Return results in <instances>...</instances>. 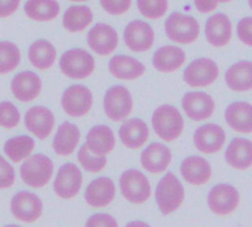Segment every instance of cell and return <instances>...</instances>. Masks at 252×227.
<instances>
[{
	"label": "cell",
	"instance_id": "40",
	"mask_svg": "<svg viewBox=\"0 0 252 227\" xmlns=\"http://www.w3.org/2000/svg\"><path fill=\"white\" fill-rule=\"evenodd\" d=\"M13 183L15 170L3 157H0V189H9Z\"/></svg>",
	"mask_w": 252,
	"mask_h": 227
},
{
	"label": "cell",
	"instance_id": "38",
	"mask_svg": "<svg viewBox=\"0 0 252 227\" xmlns=\"http://www.w3.org/2000/svg\"><path fill=\"white\" fill-rule=\"evenodd\" d=\"M21 114L18 108L7 100L0 102V127L3 129H13L19 124Z\"/></svg>",
	"mask_w": 252,
	"mask_h": 227
},
{
	"label": "cell",
	"instance_id": "42",
	"mask_svg": "<svg viewBox=\"0 0 252 227\" xmlns=\"http://www.w3.org/2000/svg\"><path fill=\"white\" fill-rule=\"evenodd\" d=\"M86 226L89 227H117L118 223L114 217H111L109 214H94L92 216L87 222Z\"/></svg>",
	"mask_w": 252,
	"mask_h": 227
},
{
	"label": "cell",
	"instance_id": "4",
	"mask_svg": "<svg viewBox=\"0 0 252 227\" xmlns=\"http://www.w3.org/2000/svg\"><path fill=\"white\" fill-rule=\"evenodd\" d=\"M21 179L25 185L34 189L44 188L53 174V162L43 154L30 155L21 165Z\"/></svg>",
	"mask_w": 252,
	"mask_h": 227
},
{
	"label": "cell",
	"instance_id": "32",
	"mask_svg": "<svg viewBox=\"0 0 252 227\" xmlns=\"http://www.w3.org/2000/svg\"><path fill=\"white\" fill-rule=\"evenodd\" d=\"M28 59L37 69H49L56 61V49L47 40H35L28 49Z\"/></svg>",
	"mask_w": 252,
	"mask_h": 227
},
{
	"label": "cell",
	"instance_id": "17",
	"mask_svg": "<svg viewBox=\"0 0 252 227\" xmlns=\"http://www.w3.org/2000/svg\"><path fill=\"white\" fill-rule=\"evenodd\" d=\"M233 34V25L230 18L223 13L211 15L205 22V38L214 47H224L230 43Z\"/></svg>",
	"mask_w": 252,
	"mask_h": 227
},
{
	"label": "cell",
	"instance_id": "23",
	"mask_svg": "<svg viewBox=\"0 0 252 227\" xmlns=\"http://www.w3.org/2000/svg\"><path fill=\"white\" fill-rule=\"evenodd\" d=\"M186 62V53L179 46H162L155 50L152 65L158 72L171 74L179 71Z\"/></svg>",
	"mask_w": 252,
	"mask_h": 227
},
{
	"label": "cell",
	"instance_id": "43",
	"mask_svg": "<svg viewBox=\"0 0 252 227\" xmlns=\"http://www.w3.org/2000/svg\"><path fill=\"white\" fill-rule=\"evenodd\" d=\"M21 0H0V18L13 15L19 7Z\"/></svg>",
	"mask_w": 252,
	"mask_h": 227
},
{
	"label": "cell",
	"instance_id": "3",
	"mask_svg": "<svg viewBox=\"0 0 252 227\" xmlns=\"http://www.w3.org/2000/svg\"><path fill=\"white\" fill-rule=\"evenodd\" d=\"M165 35L179 44H192L198 40L201 32V25L192 15L173 12L168 15L164 24Z\"/></svg>",
	"mask_w": 252,
	"mask_h": 227
},
{
	"label": "cell",
	"instance_id": "13",
	"mask_svg": "<svg viewBox=\"0 0 252 227\" xmlns=\"http://www.w3.org/2000/svg\"><path fill=\"white\" fill-rule=\"evenodd\" d=\"M81 185H83L81 170L75 164L66 162L58 170L56 179L53 182V191L59 198L71 199L78 195V192L81 191Z\"/></svg>",
	"mask_w": 252,
	"mask_h": 227
},
{
	"label": "cell",
	"instance_id": "5",
	"mask_svg": "<svg viewBox=\"0 0 252 227\" xmlns=\"http://www.w3.org/2000/svg\"><path fill=\"white\" fill-rule=\"evenodd\" d=\"M120 189L126 201L134 205H142L149 201L152 188L149 179L139 170H126L120 177Z\"/></svg>",
	"mask_w": 252,
	"mask_h": 227
},
{
	"label": "cell",
	"instance_id": "24",
	"mask_svg": "<svg viewBox=\"0 0 252 227\" xmlns=\"http://www.w3.org/2000/svg\"><path fill=\"white\" fill-rule=\"evenodd\" d=\"M109 72L120 80H137L146 72V66L143 62H140L136 58L127 56V55H115L111 58L108 64Z\"/></svg>",
	"mask_w": 252,
	"mask_h": 227
},
{
	"label": "cell",
	"instance_id": "15",
	"mask_svg": "<svg viewBox=\"0 0 252 227\" xmlns=\"http://www.w3.org/2000/svg\"><path fill=\"white\" fill-rule=\"evenodd\" d=\"M182 108L192 121H205L213 117L216 102L205 92H188L182 99Z\"/></svg>",
	"mask_w": 252,
	"mask_h": 227
},
{
	"label": "cell",
	"instance_id": "2",
	"mask_svg": "<svg viewBox=\"0 0 252 227\" xmlns=\"http://www.w3.org/2000/svg\"><path fill=\"white\" fill-rule=\"evenodd\" d=\"M155 201L162 216L176 213L185 202V188L174 173H167L157 185Z\"/></svg>",
	"mask_w": 252,
	"mask_h": 227
},
{
	"label": "cell",
	"instance_id": "8",
	"mask_svg": "<svg viewBox=\"0 0 252 227\" xmlns=\"http://www.w3.org/2000/svg\"><path fill=\"white\" fill-rule=\"evenodd\" d=\"M220 68L216 61L210 58H198L192 61L183 71V80L189 87H208L219 78Z\"/></svg>",
	"mask_w": 252,
	"mask_h": 227
},
{
	"label": "cell",
	"instance_id": "6",
	"mask_svg": "<svg viewBox=\"0 0 252 227\" xmlns=\"http://www.w3.org/2000/svg\"><path fill=\"white\" fill-rule=\"evenodd\" d=\"M59 68L66 77L74 80H83L93 74L96 62L87 50L71 49L61 56Z\"/></svg>",
	"mask_w": 252,
	"mask_h": 227
},
{
	"label": "cell",
	"instance_id": "45",
	"mask_svg": "<svg viewBox=\"0 0 252 227\" xmlns=\"http://www.w3.org/2000/svg\"><path fill=\"white\" fill-rule=\"evenodd\" d=\"M127 226L131 227V226H145L148 227L146 223H143V222H130V223H127Z\"/></svg>",
	"mask_w": 252,
	"mask_h": 227
},
{
	"label": "cell",
	"instance_id": "34",
	"mask_svg": "<svg viewBox=\"0 0 252 227\" xmlns=\"http://www.w3.org/2000/svg\"><path fill=\"white\" fill-rule=\"evenodd\" d=\"M34 139L25 134L21 136H15L10 137L9 140H6L4 143V154L13 161V162H21L22 160L28 158L32 151H34Z\"/></svg>",
	"mask_w": 252,
	"mask_h": 227
},
{
	"label": "cell",
	"instance_id": "37",
	"mask_svg": "<svg viewBox=\"0 0 252 227\" xmlns=\"http://www.w3.org/2000/svg\"><path fill=\"white\" fill-rule=\"evenodd\" d=\"M136 3L139 12L152 21L161 19L168 10V0H136Z\"/></svg>",
	"mask_w": 252,
	"mask_h": 227
},
{
	"label": "cell",
	"instance_id": "1",
	"mask_svg": "<svg viewBox=\"0 0 252 227\" xmlns=\"http://www.w3.org/2000/svg\"><path fill=\"white\" fill-rule=\"evenodd\" d=\"M152 129L164 142L177 140L185 130L182 112L173 105H161L152 114Z\"/></svg>",
	"mask_w": 252,
	"mask_h": 227
},
{
	"label": "cell",
	"instance_id": "11",
	"mask_svg": "<svg viewBox=\"0 0 252 227\" xmlns=\"http://www.w3.org/2000/svg\"><path fill=\"white\" fill-rule=\"evenodd\" d=\"M155 41V31L151 24L134 19L127 24L124 28V43L126 46L136 53L148 52Z\"/></svg>",
	"mask_w": 252,
	"mask_h": 227
},
{
	"label": "cell",
	"instance_id": "16",
	"mask_svg": "<svg viewBox=\"0 0 252 227\" xmlns=\"http://www.w3.org/2000/svg\"><path fill=\"white\" fill-rule=\"evenodd\" d=\"M118 43L120 38L117 30L108 24H96L94 27L90 28L87 34L89 47L100 56L111 55L118 47Z\"/></svg>",
	"mask_w": 252,
	"mask_h": 227
},
{
	"label": "cell",
	"instance_id": "19",
	"mask_svg": "<svg viewBox=\"0 0 252 227\" xmlns=\"http://www.w3.org/2000/svg\"><path fill=\"white\" fill-rule=\"evenodd\" d=\"M180 174L185 182L192 186H202L211 180L213 168L204 157H188L180 164Z\"/></svg>",
	"mask_w": 252,
	"mask_h": 227
},
{
	"label": "cell",
	"instance_id": "9",
	"mask_svg": "<svg viewBox=\"0 0 252 227\" xmlns=\"http://www.w3.org/2000/svg\"><path fill=\"white\" fill-rule=\"evenodd\" d=\"M208 208L217 216H230L241 204V195L233 185L220 183L216 185L207 196Z\"/></svg>",
	"mask_w": 252,
	"mask_h": 227
},
{
	"label": "cell",
	"instance_id": "26",
	"mask_svg": "<svg viewBox=\"0 0 252 227\" xmlns=\"http://www.w3.org/2000/svg\"><path fill=\"white\" fill-rule=\"evenodd\" d=\"M226 123L232 130L242 134L252 133V105L244 100L230 103L224 111Z\"/></svg>",
	"mask_w": 252,
	"mask_h": 227
},
{
	"label": "cell",
	"instance_id": "46",
	"mask_svg": "<svg viewBox=\"0 0 252 227\" xmlns=\"http://www.w3.org/2000/svg\"><path fill=\"white\" fill-rule=\"evenodd\" d=\"M219 3H230V1H233V0H217Z\"/></svg>",
	"mask_w": 252,
	"mask_h": 227
},
{
	"label": "cell",
	"instance_id": "22",
	"mask_svg": "<svg viewBox=\"0 0 252 227\" xmlns=\"http://www.w3.org/2000/svg\"><path fill=\"white\" fill-rule=\"evenodd\" d=\"M10 90L19 102H31L41 92V80L32 71H22L12 78Z\"/></svg>",
	"mask_w": 252,
	"mask_h": 227
},
{
	"label": "cell",
	"instance_id": "30",
	"mask_svg": "<svg viewBox=\"0 0 252 227\" xmlns=\"http://www.w3.org/2000/svg\"><path fill=\"white\" fill-rule=\"evenodd\" d=\"M227 87L233 92H250L252 90V62L239 61L230 65L224 74Z\"/></svg>",
	"mask_w": 252,
	"mask_h": 227
},
{
	"label": "cell",
	"instance_id": "28",
	"mask_svg": "<svg viewBox=\"0 0 252 227\" xmlns=\"http://www.w3.org/2000/svg\"><path fill=\"white\" fill-rule=\"evenodd\" d=\"M87 148L96 155H108L115 148V134L111 127L105 124L94 126L89 130L86 136Z\"/></svg>",
	"mask_w": 252,
	"mask_h": 227
},
{
	"label": "cell",
	"instance_id": "18",
	"mask_svg": "<svg viewBox=\"0 0 252 227\" xmlns=\"http://www.w3.org/2000/svg\"><path fill=\"white\" fill-rule=\"evenodd\" d=\"M24 123L30 133L40 140H46L55 127V115L46 106H34L25 112Z\"/></svg>",
	"mask_w": 252,
	"mask_h": 227
},
{
	"label": "cell",
	"instance_id": "21",
	"mask_svg": "<svg viewBox=\"0 0 252 227\" xmlns=\"http://www.w3.org/2000/svg\"><path fill=\"white\" fill-rule=\"evenodd\" d=\"M115 185L109 177H99L89 183L84 199L93 208H105L115 199Z\"/></svg>",
	"mask_w": 252,
	"mask_h": 227
},
{
	"label": "cell",
	"instance_id": "25",
	"mask_svg": "<svg viewBox=\"0 0 252 227\" xmlns=\"http://www.w3.org/2000/svg\"><path fill=\"white\" fill-rule=\"evenodd\" d=\"M118 136L121 143L128 149L142 148L149 139V127L140 118L124 120L123 126L118 130Z\"/></svg>",
	"mask_w": 252,
	"mask_h": 227
},
{
	"label": "cell",
	"instance_id": "10",
	"mask_svg": "<svg viewBox=\"0 0 252 227\" xmlns=\"http://www.w3.org/2000/svg\"><path fill=\"white\" fill-rule=\"evenodd\" d=\"M61 105L65 114H68L72 118H80L84 117L86 114L90 112L93 106V93L90 89L81 84H74L65 89L62 97H61Z\"/></svg>",
	"mask_w": 252,
	"mask_h": 227
},
{
	"label": "cell",
	"instance_id": "44",
	"mask_svg": "<svg viewBox=\"0 0 252 227\" xmlns=\"http://www.w3.org/2000/svg\"><path fill=\"white\" fill-rule=\"evenodd\" d=\"M193 3H195V7L198 9V12H201V13H211L220 4L217 0H193Z\"/></svg>",
	"mask_w": 252,
	"mask_h": 227
},
{
	"label": "cell",
	"instance_id": "41",
	"mask_svg": "<svg viewBox=\"0 0 252 227\" xmlns=\"http://www.w3.org/2000/svg\"><path fill=\"white\" fill-rule=\"evenodd\" d=\"M236 31H238L239 40H241L244 44L252 47V16H245V18H242V19L238 22Z\"/></svg>",
	"mask_w": 252,
	"mask_h": 227
},
{
	"label": "cell",
	"instance_id": "27",
	"mask_svg": "<svg viewBox=\"0 0 252 227\" xmlns=\"http://www.w3.org/2000/svg\"><path fill=\"white\" fill-rule=\"evenodd\" d=\"M226 162L235 170H248L252 167V142L244 137H235L226 148Z\"/></svg>",
	"mask_w": 252,
	"mask_h": 227
},
{
	"label": "cell",
	"instance_id": "33",
	"mask_svg": "<svg viewBox=\"0 0 252 227\" xmlns=\"http://www.w3.org/2000/svg\"><path fill=\"white\" fill-rule=\"evenodd\" d=\"M24 12L32 21L46 22L59 15L61 6L56 0H27L24 4Z\"/></svg>",
	"mask_w": 252,
	"mask_h": 227
},
{
	"label": "cell",
	"instance_id": "29",
	"mask_svg": "<svg viewBox=\"0 0 252 227\" xmlns=\"http://www.w3.org/2000/svg\"><path fill=\"white\" fill-rule=\"evenodd\" d=\"M80 143V129L72 123H62L53 137V151L59 157H69Z\"/></svg>",
	"mask_w": 252,
	"mask_h": 227
},
{
	"label": "cell",
	"instance_id": "14",
	"mask_svg": "<svg viewBox=\"0 0 252 227\" xmlns=\"http://www.w3.org/2000/svg\"><path fill=\"white\" fill-rule=\"evenodd\" d=\"M12 216L22 223H34L43 213L41 199L31 192H18L10 201Z\"/></svg>",
	"mask_w": 252,
	"mask_h": 227
},
{
	"label": "cell",
	"instance_id": "36",
	"mask_svg": "<svg viewBox=\"0 0 252 227\" xmlns=\"http://www.w3.org/2000/svg\"><path fill=\"white\" fill-rule=\"evenodd\" d=\"M77 158H78V162L81 164V167H83L86 171H89V173H99V171H102V170L106 167V164H108V160H106L105 155H96V154H93V152L87 148L86 143L81 145Z\"/></svg>",
	"mask_w": 252,
	"mask_h": 227
},
{
	"label": "cell",
	"instance_id": "35",
	"mask_svg": "<svg viewBox=\"0 0 252 227\" xmlns=\"http://www.w3.org/2000/svg\"><path fill=\"white\" fill-rule=\"evenodd\" d=\"M21 62V52L12 41H0V74H9Z\"/></svg>",
	"mask_w": 252,
	"mask_h": 227
},
{
	"label": "cell",
	"instance_id": "47",
	"mask_svg": "<svg viewBox=\"0 0 252 227\" xmlns=\"http://www.w3.org/2000/svg\"><path fill=\"white\" fill-rule=\"evenodd\" d=\"M71 1H89V0H71Z\"/></svg>",
	"mask_w": 252,
	"mask_h": 227
},
{
	"label": "cell",
	"instance_id": "48",
	"mask_svg": "<svg viewBox=\"0 0 252 227\" xmlns=\"http://www.w3.org/2000/svg\"><path fill=\"white\" fill-rule=\"evenodd\" d=\"M248 3H250V7L252 9V0H248Z\"/></svg>",
	"mask_w": 252,
	"mask_h": 227
},
{
	"label": "cell",
	"instance_id": "12",
	"mask_svg": "<svg viewBox=\"0 0 252 227\" xmlns=\"http://www.w3.org/2000/svg\"><path fill=\"white\" fill-rule=\"evenodd\" d=\"M193 145L199 152L214 155L226 145V131L219 124L207 123L195 130Z\"/></svg>",
	"mask_w": 252,
	"mask_h": 227
},
{
	"label": "cell",
	"instance_id": "7",
	"mask_svg": "<svg viewBox=\"0 0 252 227\" xmlns=\"http://www.w3.org/2000/svg\"><path fill=\"white\" fill-rule=\"evenodd\" d=\"M103 109L111 121L120 123L128 118L133 111V97L127 87L112 86L103 97Z\"/></svg>",
	"mask_w": 252,
	"mask_h": 227
},
{
	"label": "cell",
	"instance_id": "39",
	"mask_svg": "<svg viewBox=\"0 0 252 227\" xmlns=\"http://www.w3.org/2000/svg\"><path fill=\"white\" fill-rule=\"evenodd\" d=\"M131 1L133 0H100V4L106 13L120 16L131 7Z\"/></svg>",
	"mask_w": 252,
	"mask_h": 227
},
{
	"label": "cell",
	"instance_id": "31",
	"mask_svg": "<svg viewBox=\"0 0 252 227\" xmlns=\"http://www.w3.org/2000/svg\"><path fill=\"white\" fill-rule=\"evenodd\" d=\"M93 21V12L89 6L84 4H74L69 6L63 16H62V25L69 32H80L86 30Z\"/></svg>",
	"mask_w": 252,
	"mask_h": 227
},
{
	"label": "cell",
	"instance_id": "20",
	"mask_svg": "<svg viewBox=\"0 0 252 227\" xmlns=\"http://www.w3.org/2000/svg\"><path fill=\"white\" fill-rule=\"evenodd\" d=\"M171 161H173V154L170 148L162 143L148 145L140 155L142 167L152 174H159L167 171Z\"/></svg>",
	"mask_w": 252,
	"mask_h": 227
}]
</instances>
